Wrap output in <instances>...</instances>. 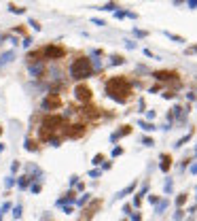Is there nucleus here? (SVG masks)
Masks as SVG:
<instances>
[{
  "label": "nucleus",
  "instance_id": "nucleus-1",
  "mask_svg": "<svg viewBox=\"0 0 197 221\" xmlns=\"http://www.w3.org/2000/svg\"><path fill=\"white\" fill-rule=\"evenodd\" d=\"M106 94L117 102H127L132 96V85L125 77H112L106 81Z\"/></svg>",
  "mask_w": 197,
  "mask_h": 221
},
{
  "label": "nucleus",
  "instance_id": "nucleus-2",
  "mask_svg": "<svg viewBox=\"0 0 197 221\" xmlns=\"http://www.w3.org/2000/svg\"><path fill=\"white\" fill-rule=\"evenodd\" d=\"M91 75H93V64H91L89 57L79 55L76 60H72V64H70V77H72V79L83 81V79H87V77H91Z\"/></svg>",
  "mask_w": 197,
  "mask_h": 221
},
{
  "label": "nucleus",
  "instance_id": "nucleus-3",
  "mask_svg": "<svg viewBox=\"0 0 197 221\" xmlns=\"http://www.w3.org/2000/svg\"><path fill=\"white\" fill-rule=\"evenodd\" d=\"M66 123L64 115H47L40 123V138H51L55 132H59Z\"/></svg>",
  "mask_w": 197,
  "mask_h": 221
},
{
  "label": "nucleus",
  "instance_id": "nucleus-4",
  "mask_svg": "<svg viewBox=\"0 0 197 221\" xmlns=\"http://www.w3.org/2000/svg\"><path fill=\"white\" fill-rule=\"evenodd\" d=\"M66 55V49L62 45H47L43 47V57L45 60H62Z\"/></svg>",
  "mask_w": 197,
  "mask_h": 221
},
{
  "label": "nucleus",
  "instance_id": "nucleus-5",
  "mask_svg": "<svg viewBox=\"0 0 197 221\" xmlns=\"http://www.w3.org/2000/svg\"><path fill=\"white\" fill-rule=\"evenodd\" d=\"M74 98H76L79 102H91V98H93L91 87L85 85V83H79V85L74 87Z\"/></svg>",
  "mask_w": 197,
  "mask_h": 221
},
{
  "label": "nucleus",
  "instance_id": "nucleus-6",
  "mask_svg": "<svg viewBox=\"0 0 197 221\" xmlns=\"http://www.w3.org/2000/svg\"><path fill=\"white\" fill-rule=\"evenodd\" d=\"M100 206H102V200H91V204L83 208V215L79 217V221H89L93 215H96V211H98Z\"/></svg>",
  "mask_w": 197,
  "mask_h": 221
},
{
  "label": "nucleus",
  "instance_id": "nucleus-7",
  "mask_svg": "<svg viewBox=\"0 0 197 221\" xmlns=\"http://www.w3.org/2000/svg\"><path fill=\"white\" fill-rule=\"evenodd\" d=\"M62 106V98L57 94H49L45 100H43V109L45 111H53V109H59Z\"/></svg>",
  "mask_w": 197,
  "mask_h": 221
},
{
  "label": "nucleus",
  "instance_id": "nucleus-8",
  "mask_svg": "<svg viewBox=\"0 0 197 221\" xmlns=\"http://www.w3.org/2000/svg\"><path fill=\"white\" fill-rule=\"evenodd\" d=\"M83 134H85V126L83 123H72V126H68V130H64L66 138H81Z\"/></svg>",
  "mask_w": 197,
  "mask_h": 221
},
{
  "label": "nucleus",
  "instance_id": "nucleus-9",
  "mask_svg": "<svg viewBox=\"0 0 197 221\" xmlns=\"http://www.w3.org/2000/svg\"><path fill=\"white\" fill-rule=\"evenodd\" d=\"M153 77L159 79V81H167V79H176V72H172V70H157Z\"/></svg>",
  "mask_w": 197,
  "mask_h": 221
},
{
  "label": "nucleus",
  "instance_id": "nucleus-10",
  "mask_svg": "<svg viewBox=\"0 0 197 221\" xmlns=\"http://www.w3.org/2000/svg\"><path fill=\"white\" fill-rule=\"evenodd\" d=\"M15 60V51H4V53H0V66H6V64H11Z\"/></svg>",
  "mask_w": 197,
  "mask_h": 221
},
{
  "label": "nucleus",
  "instance_id": "nucleus-11",
  "mask_svg": "<svg viewBox=\"0 0 197 221\" xmlns=\"http://www.w3.org/2000/svg\"><path fill=\"white\" fill-rule=\"evenodd\" d=\"M170 166H172V157L163 153V155H161V170H163V172H167V170H170Z\"/></svg>",
  "mask_w": 197,
  "mask_h": 221
},
{
  "label": "nucleus",
  "instance_id": "nucleus-12",
  "mask_svg": "<svg viewBox=\"0 0 197 221\" xmlns=\"http://www.w3.org/2000/svg\"><path fill=\"white\" fill-rule=\"evenodd\" d=\"M72 202H74V191H68V193H66V198H62L57 204H59V206H64V204H72Z\"/></svg>",
  "mask_w": 197,
  "mask_h": 221
},
{
  "label": "nucleus",
  "instance_id": "nucleus-13",
  "mask_svg": "<svg viewBox=\"0 0 197 221\" xmlns=\"http://www.w3.org/2000/svg\"><path fill=\"white\" fill-rule=\"evenodd\" d=\"M30 181H32L30 177H19V181H17V187H19V189H26V187H30V185H32Z\"/></svg>",
  "mask_w": 197,
  "mask_h": 221
},
{
  "label": "nucleus",
  "instance_id": "nucleus-14",
  "mask_svg": "<svg viewBox=\"0 0 197 221\" xmlns=\"http://www.w3.org/2000/svg\"><path fill=\"white\" fill-rule=\"evenodd\" d=\"M9 11H11V13H17V15L26 13V9H23V6H17V4H13V2L9 4Z\"/></svg>",
  "mask_w": 197,
  "mask_h": 221
},
{
  "label": "nucleus",
  "instance_id": "nucleus-15",
  "mask_svg": "<svg viewBox=\"0 0 197 221\" xmlns=\"http://www.w3.org/2000/svg\"><path fill=\"white\" fill-rule=\"evenodd\" d=\"M134 189H136V183H132V185H127V187H125L123 191H119V198H123V196H127V193H132Z\"/></svg>",
  "mask_w": 197,
  "mask_h": 221
},
{
  "label": "nucleus",
  "instance_id": "nucleus-16",
  "mask_svg": "<svg viewBox=\"0 0 197 221\" xmlns=\"http://www.w3.org/2000/svg\"><path fill=\"white\" fill-rule=\"evenodd\" d=\"M26 149H28V151H36V149H38V145H36L32 138H28V140H26Z\"/></svg>",
  "mask_w": 197,
  "mask_h": 221
},
{
  "label": "nucleus",
  "instance_id": "nucleus-17",
  "mask_svg": "<svg viewBox=\"0 0 197 221\" xmlns=\"http://www.w3.org/2000/svg\"><path fill=\"white\" fill-rule=\"evenodd\" d=\"M13 217H15V219H19V217H21V204L13 206Z\"/></svg>",
  "mask_w": 197,
  "mask_h": 221
},
{
  "label": "nucleus",
  "instance_id": "nucleus-18",
  "mask_svg": "<svg viewBox=\"0 0 197 221\" xmlns=\"http://www.w3.org/2000/svg\"><path fill=\"white\" fill-rule=\"evenodd\" d=\"M114 9H117V2H108L102 6V11H114Z\"/></svg>",
  "mask_w": 197,
  "mask_h": 221
},
{
  "label": "nucleus",
  "instance_id": "nucleus-19",
  "mask_svg": "<svg viewBox=\"0 0 197 221\" xmlns=\"http://www.w3.org/2000/svg\"><path fill=\"white\" fill-rule=\"evenodd\" d=\"M165 34H167V39H172V41H176V43H185L182 36H176V34H170V32H165Z\"/></svg>",
  "mask_w": 197,
  "mask_h": 221
},
{
  "label": "nucleus",
  "instance_id": "nucleus-20",
  "mask_svg": "<svg viewBox=\"0 0 197 221\" xmlns=\"http://www.w3.org/2000/svg\"><path fill=\"white\" fill-rule=\"evenodd\" d=\"M102 162H104V155H102V153H98V155L93 157V166H100Z\"/></svg>",
  "mask_w": 197,
  "mask_h": 221
},
{
  "label": "nucleus",
  "instance_id": "nucleus-21",
  "mask_svg": "<svg viewBox=\"0 0 197 221\" xmlns=\"http://www.w3.org/2000/svg\"><path fill=\"white\" fill-rule=\"evenodd\" d=\"M30 191H32V193H38V191H40V183H32V185H30Z\"/></svg>",
  "mask_w": 197,
  "mask_h": 221
},
{
  "label": "nucleus",
  "instance_id": "nucleus-22",
  "mask_svg": "<svg viewBox=\"0 0 197 221\" xmlns=\"http://www.w3.org/2000/svg\"><path fill=\"white\" fill-rule=\"evenodd\" d=\"M185 200H187V193H180V196H178V200H176V204H178V206H182V204H185Z\"/></svg>",
  "mask_w": 197,
  "mask_h": 221
},
{
  "label": "nucleus",
  "instance_id": "nucleus-23",
  "mask_svg": "<svg viewBox=\"0 0 197 221\" xmlns=\"http://www.w3.org/2000/svg\"><path fill=\"white\" fill-rule=\"evenodd\" d=\"M4 185H6V187L11 189V187L15 185V179H13V177H6V181H4Z\"/></svg>",
  "mask_w": 197,
  "mask_h": 221
},
{
  "label": "nucleus",
  "instance_id": "nucleus-24",
  "mask_svg": "<svg viewBox=\"0 0 197 221\" xmlns=\"http://www.w3.org/2000/svg\"><path fill=\"white\" fill-rule=\"evenodd\" d=\"M140 126L146 130V132H150V130H155V126H150V123H146V121H140Z\"/></svg>",
  "mask_w": 197,
  "mask_h": 221
},
{
  "label": "nucleus",
  "instance_id": "nucleus-25",
  "mask_svg": "<svg viewBox=\"0 0 197 221\" xmlns=\"http://www.w3.org/2000/svg\"><path fill=\"white\" fill-rule=\"evenodd\" d=\"M125 60L121 57V55H112V64H123Z\"/></svg>",
  "mask_w": 197,
  "mask_h": 221
},
{
  "label": "nucleus",
  "instance_id": "nucleus-26",
  "mask_svg": "<svg viewBox=\"0 0 197 221\" xmlns=\"http://www.w3.org/2000/svg\"><path fill=\"white\" fill-rule=\"evenodd\" d=\"M28 24H30V26H32V28H34V30H36V32H38V30H40V26H38V21H34V19H30V21H28Z\"/></svg>",
  "mask_w": 197,
  "mask_h": 221
},
{
  "label": "nucleus",
  "instance_id": "nucleus-27",
  "mask_svg": "<svg viewBox=\"0 0 197 221\" xmlns=\"http://www.w3.org/2000/svg\"><path fill=\"white\" fill-rule=\"evenodd\" d=\"M121 153H123L121 147H114V149H112V157H117V155H121Z\"/></svg>",
  "mask_w": 197,
  "mask_h": 221
},
{
  "label": "nucleus",
  "instance_id": "nucleus-28",
  "mask_svg": "<svg viewBox=\"0 0 197 221\" xmlns=\"http://www.w3.org/2000/svg\"><path fill=\"white\" fill-rule=\"evenodd\" d=\"M9 208H11V202H4V204H2V213H0V217H2V215H4Z\"/></svg>",
  "mask_w": 197,
  "mask_h": 221
},
{
  "label": "nucleus",
  "instance_id": "nucleus-29",
  "mask_svg": "<svg viewBox=\"0 0 197 221\" xmlns=\"http://www.w3.org/2000/svg\"><path fill=\"white\" fill-rule=\"evenodd\" d=\"M91 21H93V24H96V26H106V21H104V19H98V17H93V19H91Z\"/></svg>",
  "mask_w": 197,
  "mask_h": 221
},
{
  "label": "nucleus",
  "instance_id": "nucleus-30",
  "mask_svg": "<svg viewBox=\"0 0 197 221\" xmlns=\"http://www.w3.org/2000/svg\"><path fill=\"white\" fill-rule=\"evenodd\" d=\"M49 145L51 147H59V138H49Z\"/></svg>",
  "mask_w": 197,
  "mask_h": 221
},
{
  "label": "nucleus",
  "instance_id": "nucleus-31",
  "mask_svg": "<svg viewBox=\"0 0 197 221\" xmlns=\"http://www.w3.org/2000/svg\"><path fill=\"white\" fill-rule=\"evenodd\" d=\"M30 45H32V39H30V36H26V39H23V47H30Z\"/></svg>",
  "mask_w": 197,
  "mask_h": 221
},
{
  "label": "nucleus",
  "instance_id": "nucleus-32",
  "mask_svg": "<svg viewBox=\"0 0 197 221\" xmlns=\"http://www.w3.org/2000/svg\"><path fill=\"white\" fill-rule=\"evenodd\" d=\"M11 170H13V172H17V170H19V162H13V166H11Z\"/></svg>",
  "mask_w": 197,
  "mask_h": 221
},
{
  "label": "nucleus",
  "instance_id": "nucleus-33",
  "mask_svg": "<svg viewBox=\"0 0 197 221\" xmlns=\"http://www.w3.org/2000/svg\"><path fill=\"white\" fill-rule=\"evenodd\" d=\"M79 183V177H70V185H76Z\"/></svg>",
  "mask_w": 197,
  "mask_h": 221
},
{
  "label": "nucleus",
  "instance_id": "nucleus-34",
  "mask_svg": "<svg viewBox=\"0 0 197 221\" xmlns=\"http://www.w3.org/2000/svg\"><path fill=\"white\" fill-rule=\"evenodd\" d=\"M187 53H197V45H195V47H189V49H187Z\"/></svg>",
  "mask_w": 197,
  "mask_h": 221
},
{
  "label": "nucleus",
  "instance_id": "nucleus-35",
  "mask_svg": "<svg viewBox=\"0 0 197 221\" xmlns=\"http://www.w3.org/2000/svg\"><path fill=\"white\" fill-rule=\"evenodd\" d=\"M189 6H191V9H195V6H197V0H189Z\"/></svg>",
  "mask_w": 197,
  "mask_h": 221
},
{
  "label": "nucleus",
  "instance_id": "nucleus-36",
  "mask_svg": "<svg viewBox=\"0 0 197 221\" xmlns=\"http://www.w3.org/2000/svg\"><path fill=\"white\" fill-rule=\"evenodd\" d=\"M2 151H4V145H2V142H0V153H2Z\"/></svg>",
  "mask_w": 197,
  "mask_h": 221
},
{
  "label": "nucleus",
  "instance_id": "nucleus-37",
  "mask_svg": "<svg viewBox=\"0 0 197 221\" xmlns=\"http://www.w3.org/2000/svg\"><path fill=\"white\" fill-rule=\"evenodd\" d=\"M2 132H4V128H2V126H0V136H2Z\"/></svg>",
  "mask_w": 197,
  "mask_h": 221
},
{
  "label": "nucleus",
  "instance_id": "nucleus-38",
  "mask_svg": "<svg viewBox=\"0 0 197 221\" xmlns=\"http://www.w3.org/2000/svg\"><path fill=\"white\" fill-rule=\"evenodd\" d=\"M193 172H197V166H193Z\"/></svg>",
  "mask_w": 197,
  "mask_h": 221
}]
</instances>
